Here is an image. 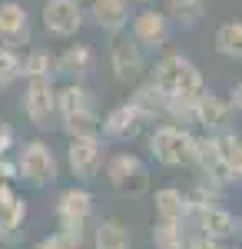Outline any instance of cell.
Segmentation results:
<instances>
[{"label": "cell", "instance_id": "6da1fadb", "mask_svg": "<svg viewBox=\"0 0 242 249\" xmlns=\"http://www.w3.org/2000/svg\"><path fill=\"white\" fill-rule=\"evenodd\" d=\"M153 83L163 90L166 96H203L206 93V80L199 73V67L183 53H166L156 60L153 67Z\"/></svg>", "mask_w": 242, "mask_h": 249}, {"label": "cell", "instance_id": "52a82bcc", "mask_svg": "<svg viewBox=\"0 0 242 249\" xmlns=\"http://www.w3.org/2000/svg\"><path fill=\"white\" fill-rule=\"evenodd\" d=\"M106 179L113 183V190L123 196H139L149 186V173L143 166V160L133 153H116L106 163Z\"/></svg>", "mask_w": 242, "mask_h": 249}, {"label": "cell", "instance_id": "ac0fdd59", "mask_svg": "<svg viewBox=\"0 0 242 249\" xmlns=\"http://www.w3.org/2000/svg\"><path fill=\"white\" fill-rule=\"evenodd\" d=\"M196 213V223H199V230H203V236H209V239H229V236H236L239 232V219L232 216V213H225L223 206H199Z\"/></svg>", "mask_w": 242, "mask_h": 249}, {"label": "cell", "instance_id": "d6986e66", "mask_svg": "<svg viewBox=\"0 0 242 249\" xmlns=\"http://www.w3.org/2000/svg\"><path fill=\"white\" fill-rule=\"evenodd\" d=\"M130 103L146 116V123L166 116V93H163L153 80H139V83H136V93L130 96Z\"/></svg>", "mask_w": 242, "mask_h": 249}, {"label": "cell", "instance_id": "5b68a950", "mask_svg": "<svg viewBox=\"0 0 242 249\" xmlns=\"http://www.w3.org/2000/svg\"><path fill=\"white\" fill-rule=\"evenodd\" d=\"M43 30L50 37H76L83 20H86V10H83V0H43Z\"/></svg>", "mask_w": 242, "mask_h": 249}, {"label": "cell", "instance_id": "ffe728a7", "mask_svg": "<svg viewBox=\"0 0 242 249\" xmlns=\"http://www.w3.org/2000/svg\"><path fill=\"white\" fill-rule=\"evenodd\" d=\"M53 73H56V53H50V50H30L27 57H20V77L53 80Z\"/></svg>", "mask_w": 242, "mask_h": 249}, {"label": "cell", "instance_id": "7c38bea8", "mask_svg": "<svg viewBox=\"0 0 242 249\" xmlns=\"http://www.w3.org/2000/svg\"><path fill=\"white\" fill-rule=\"evenodd\" d=\"M30 43V17L17 0H3L0 3V47L20 50Z\"/></svg>", "mask_w": 242, "mask_h": 249}, {"label": "cell", "instance_id": "3957f363", "mask_svg": "<svg viewBox=\"0 0 242 249\" xmlns=\"http://www.w3.org/2000/svg\"><path fill=\"white\" fill-rule=\"evenodd\" d=\"M17 176L27 179L30 186H47L56 179V160L43 140H30L20 146L17 156Z\"/></svg>", "mask_w": 242, "mask_h": 249}, {"label": "cell", "instance_id": "603a6c76", "mask_svg": "<svg viewBox=\"0 0 242 249\" xmlns=\"http://www.w3.org/2000/svg\"><path fill=\"white\" fill-rule=\"evenodd\" d=\"M186 213H189V203L183 190L166 186V190L156 193V216L159 219H186Z\"/></svg>", "mask_w": 242, "mask_h": 249}, {"label": "cell", "instance_id": "2e32d148", "mask_svg": "<svg viewBox=\"0 0 242 249\" xmlns=\"http://www.w3.org/2000/svg\"><path fill=\"white\" fill-rule=\"evenodd\" d=\"M229 120H232L229 100L209 93V90L196 100V116H192V123H199L206 133H219V130H225V123H229Z\"/></svg>", "mask_w": 242, "mask_h": 249}, {"label": "cell", "instance_id": "83f0119b", "mask_svg": "<svg viewBox=\"0 0 242 249\" xmlns=\"http://www.w3.org/2000/svg\"><path fill=\"white\" fill-rule=\"evenodd\" d=\"M23 219H27V203H23L20 196H10V199L0 206V230H3V236H14Z\"/></svg>", "mask_w": 242, "mask_h": 249}, {"label": "cell", "instance_id": "277c9868", "mask_svg": "<svg viewBox=\"0 0 242 249\" xmlns=\"http://www.w3.org/2000/svg\"><path fill=\"white\" fill-rule=\"evenodd\" d=\"M126 27H130V37L136 40L143 50H163L166 40H169V30H173L169 17L159 7H153V3H143V10L133 14Z\"/></svg>", "mask_w": 242, "mask_h": 249}, {"label": "cell", "instance_id": "836d02e7", "mask_svg": "<svg viewBox=\"0 0 242 249\" xmlns=\"http://www.w3.org/2000/svg\"><path fill=\"white\" fill-rule=\"evenodd\" d=\"M176 249H186V246H176Z\"/></svg>", "mask_w": 242, "mask_h": 249}, {"label": "cell", "instance_id": "1f68e13d", "mask_svg": "<svg viewBox=\"0 0 242 249\" xmlns=\"http://www.w3.org/2000/svg\"><path fill=\"white\" fill-rule=\"evenodd\" d=\"M186 249H219V239H209V236H199L196 243H189Z\"/></svg>", "mask_w": 242, "mask_h": 249}, {"label": "cell", "instance_id": "8992f818", "mask_svg": "<svg viewBox=\"0 0 242 249\" xmlns=\"http://www.w3.org/2000/svg\"><path fill=\"white\" fill-rule=\"evenodd\" d=\"M110 70L120 83H139L146 77V53L143 47L126 34H116V43L110 47Z\"/></svg>", "mask_w": 242, "mask_h": 249}, {"label": "cell", "instance_id": "5bb4252c", "mask_svg": "<svg viewBox=\"0 0 242 249\" xmlns=\"http://www.w3.org/2000/svg\"><path fill=\"white\" fill-rule=\"evenodd\" d=\"M96 70V50L90 43H70L63 53H56V73L67 80H86Z\"/></svg>", "mask_w": 242, "mask_h": 249}, {"label": "cell", "instance_id": "7a4b0ae2", "mask_svg": "<svg viewBox=\"0 0 242 249\" xmlns=\"http://www.w3.org/2000/svg\"><path fill=\"white\" fill-rule=\"evenodd\" d=\"M149 153L156 156L163 166H189L192 163V133L186 126L163 123L149 136Z\"/></svg>", "mask_w": 242, "mask_h": 249}, {"label": "cell", "instance_id": "9c48e42d", "mask_svg": "<svg viewBox=\"0 0 242 249\" xmlns=\"http://www.w3.org/2000/svg\"><path fill=\"white\" fill-rule=\"evenodd\" d=\"M67 163H70L76 179H83V183L96 179L100 166H103V140L100 136H70Z\"/></svg>", "mask_w": 242, "mask_h": 249}, {"label": "cell", "instance_id": "484cf974", "mask_svg": "<svg viewBox=\"0 0 242 249\" xmlns=\"http://www.w3.org/2000/svg\"><path fill=\"white\" fill-rule=\"evenodd\" d=\"M153 243H156V249L186 246V236H183V219H159V223L153 226Z\"/></svg>", "mask_w": 242, "mask_h": 249}, {"label": "cell", "instance_id": "cb8c5ba5", "mask_svg": "<svg viewBox=\"0 0 242 249\" xmlns=\"http://www.w3.org/2000/svg\"><path fill=\"white\" fill-rule=\"evenodd\" d=\"M216 50L229 60L242 57V23L239 20H225L223 27L216 30Z\"/></svg>", "mask_w": 242, "mask_h": 249}, {"label": "cell", "instance_id": "30bf717a", "mask_svg": "<svg viewBox=\"0 0 242 249\" xmlns=\"http://www.w3.org/2000/svg\"><path fill=\"white\" fill-rule=\"evenodd\" d=\"M146 126V116L139 113L133 103H120L113 107L106 116H100V133L106 140H116V143H126V140H136Z\"/></svg>", "mask_w": 242, "mask_h": 249}, {"label": "cell", "instance_id": "d6a6232c", "mask_svg": "<svg viewBox=\"0 0 242 249\" xmlns=\"http://www.w3.org/2000/svg\"><path fill=\"white\" fill-rule=\"evenodd\" d=\"M136 3H153V0H136Z\"/></svg>", "mask_w": 242, "mask_h": 249}, {"label": "cell", "instance_id": "d4e9b609", "mask_svg": "<svg viewBox=\"0 0 242 249\" xmlns=\"http://www.w3.org/2000/svg\"><path fill=\"white\" fill-rule=\"evenodd\" d=\"M216 136V150L223 156V163L229 166V173L239 179L242 176V140L236 133H212Z\"/></svg>", "mask_w": 242, "mask_h": 249}, {"label": "cell", "instance_id": "4fadbf2b", "mask_svg": "<svg viewBox=\"0 0 242 249\" xmlns=\"http://www.w3.org/2000/svg\"><path fill=\"white\" fill-rule=\"evenodd\" d=\"M192 163L203 170V176L209 183H236V176L229 173V166L223 163V156L216 150V136H192Z\"/></svg>", "mask_w": 242, "mask_h": 249}, {"label": "cell", "instance_id": "44dd1931", "mask_svg": "<svg viewBox=\"0 0 242 249\" xmlns=\"http://www.w3.org/2000/svg\"><path fill=\"white\" fill-rule=\"evenodd\" d=\"M93 246L96 249H130V230L120 219H100V226L93 232Z\"/></svg>", "mask_w": 242, "mask_h": 249}, {"label": "cell", "instance_id": "e0dca14e", "mask_svg": "<svg viewBox=\"0 0 242 249\" xmlns=\"http://www.w3.org/2000/svg\"><path fill=\"white\" fill-rule=\"evenodd\" d=\"M96 110L93 107V93L83 80H70L56 90V116L67 120V116H76V113H90Z\"/></svg>", "mask_w": 242, "mask_h": 249}, {"label": "cell", "instance_id": "f1b7e54d", "mask_svg": "<svg viewBox=\"0 0 242 249\" xmlns=\"http://www.w3.org/2000/svg\"><path fill=\"white\" fill-rule=\"evenodd\" d=\"M20 80V53L10 47H0V90Z\"/></svg>", "mask_w": 242, "mask_h": 249}, {"label": "cell", "instance_id": "9a60e30c", "mask_svg": "<svg viewBox=\"0 0 242 249\" xmlns=\"http://www.w3.org/2000/svg\"><path fill=\"white\" fill-rule=\"evenodd\" d=\"M90 17L100 30L106 34H123L126 23H130L133 10H130V0H90Z\"/></svg>", "mask_w": 242, "mask_h": 249}, {"label": "cell", "instance_id": "8fae6325", "mask_svg": "<svg viewBox=\"0 0 242 249\" xmlns=\"http://www.w3.org/2000/svg\"><path fill=\"white\" fill-rule=\"evenodd\" d=\"M93 213V193L70 186V190L60 193L56 199V219H60V230H86V219Z\"/></svg>", "mask_w": 242, "mask_h": 249}, {"label": "cell", "instance_id": "7402d4cb", "mask_svg": "<svg viewBox=\"0 0 242 249\" xmlns=\"http://www.w3.org/2000/svg\"><path fill=\"white\" fill-rule=\"evenodd\" d=\"M169 23H179V27H196L206 14V0H166Z\"/></svg>", "mask_w": 242, "mask_h": 249}, {"label": "cell", "instance_id": "4316f807", "mask_svg": "<svg viewBox=\"0 0 242 249\" xmlns=\"http://www.w3.org/2000/svg\"><path fill=\"white\" fill-rule=\"evenodd\" d=\"M60 126L67 136H100V113L90 110V113L67 116V120H60Z\"/></svg>", "mask_w": 242, "mask_h": 249}, {"label": "cell", "instance_id": "ba28073f", "mask_svg": "<svg viewBox=\"0 0 242 249\" xmlns=\"http://www.w3.org/2000/svg\"><path fill=\"white\" fill-rule=\"evenodd\" d=\"M23 113L37 130H50L56 120V87L53 80H27Z\"/></svg>", "mask_w": 242, "mask_h": 249}, {"label": "cell", "instance_id": "4dcf8cb0", "mask_svg": "<svg viewBox=\"0 0 242 249\" xmlns=\"http://www.w3.org/2000/svg\"><path fill=\"white\" fill-rule=\"evenodd\" d=\"M10 146H14V130H10V123H3V120H0V156L7 153Z\"/></svg>", "mask_w": 242, "mask_h": 249}, {"label": "cell", "instance_id": "f546056e", "mask_svg": "<svg viewBox=\"0 0 242 249\" xmlns=\"http://www.w3.org/2000/svg\"><path fill=\"white\" fill-rule=\"evenodd\" d=\"M34 249H83L76 239H70L67 232H56V236H47V239H40Z\"/></svg>", "mask_w": 242, "mask_h": 249}]
</instances>
